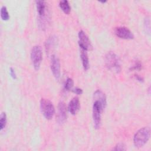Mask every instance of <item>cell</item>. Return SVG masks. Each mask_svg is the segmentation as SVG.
<instances>
[{
  "label": "cell",
  "mask_w": 151,
  "mask_h": 151,
  "mask_svg": "<svg viewBox=\"0 0 151 151\" xmlns=\"http://www.w3.org/2000/svg\"><path fill=\"white\" fill-rule=\"evenodd\" d=\"M150 136V130L149 127H144L139 129L133 137L134 145L136 147H143L148 141Z\"/></svg>",
  "instance_id": "6da1fadb"
},
{
  "label": "cell",
  "mask_w": 151,
  "mask_h": 151,
  "mask_svg": "<svg viewBox=\"0 0 151 151\" xmlns=\"http://www.w3.org/2000/svg\"><path fill=\"white\" fill-rule=\"evenodd\" d=\"M106 65L110 71L118 73L121 71V65L118 56L113 52H109L105 57Z\"/></svg>",
  "instance_id": "7a4b0ae2"
},
{
  "label": "cell",
  "mask_w": 151,
  "mask_h": 151,
  "mask_svg": "<svg viewBox=\"0 0 151 151\" xmlns=\"http://www.w3.org/2000/svg\"><path fill=\"white\" fill-rule=\"evenodd\" d=\"M40 108L44 117L47 120L52 118L55 113V109L53 104L48 99H41L40 101Z\"/></svg>",
  "instance_id": "3957f363"
},
{
  "label": "cell",
  "mask_w": 151,
  "mask_h": 151,
  "mask_svg": "<svg viewBox=\"0 0 151 151\" xmlns=\"http://www.w3.org/2000/svg\"><path fill=\"white\" fill-rule=\"evenodd\" d=\"M31 59L34 69L38 70L40 67L42 59V50L40 46L35 45L32 47L31 52Z\"/></svg>",
  "instance_id": "277c9868"
},
{
  "label": "cell",
  "mask_w": 151,
  "mask_h": 151,
  "mask_svg": "<svg viewBox=\"0 0 151 151\" xmlns=\"http://www.w3.org/2000/svg\"><path fill=\"white\" fill-rule=\"evenodd\" d=\"M103 108L101 104L97 100H94L93 105V118L94 126L96 129L100 128L101 124V114Z\"/></svg>",
  "instance_id": "5b68a950"
},
{
  "label": "cell",
  "mask_w": 151,
  "mask_h": 151,
  "mask_svg": "<svg viewBox=\"0 0 151 151\" xmlns=\"http://www.w3.org/2000/svg\"><path fill=\"white\" fill-rule=\"evenodd\" d=\"M78 44L81 50L85 51H89L92 49V45L91 42L86 35V34L82 30L78 32Z\"/></svg>",
  "instance_id": "8992f818"
},
{
  "label": "cell",
  "mask_w": 151,
  "mask_h": 151,
  "mask_svg": "<svg viewBox=\"0 0 151 151\" xmlns=\"http://www.w3.org/2000/svg\"><path fill=\"white\" fill-rule=\"evenodd\" d=\"M114 34L120 38L126 40L133 39L134 35L132 32L125 27H119L114 29Z\"/></svg>",
  "instance_id": "52a82bcc"
},
{
  "label": "cell",
  "mask_w": 151,
  "mask_h": 151,
  "mask_svg": "<svg viewBox=\"0 0 151 151\" xmlns=\"http://www.w3.org/2000/svg\"><path fill=\"white\" fill-rule=\"evenodd\" d=\"M51 70L53 76L56 79L60 77V63L58 58L55 55H52L51 58Z\"/></svg>",
  "instance_id": "ba28073f"
},
{
  "label": "cell",
  "mask_w": 151,
  "mask_h": 151,
  "mask_svg": "<svg viewBox=\"0 0 151 151\" xmlns=\"http://www.w3.org/2000/svg\"><path fill=\"white\" fill-rule=\"evenodd\" d=\"M67 119V107L65 103L63 101L59 103L57 114V120L58 123L62 124Z\"/></svg>",
  "instance_id": "9c48e42d"
},
{
  "label": "cell",
  "mask_w": 151,
  "mask_h": 151,
  "mask_svg": "<svg viewBox=\"0 0 151 151\" xmlns=\"http://www.w3.org/2000/svg\"><path fill=\"white\" fill-rule=\"evenodd\" d=\"M80 109V101L78 97H74L69 103L68 110L71 114H76Z\"/></svg>",
  "instance_id": "30bf717a"
},
{
  "label": "cell",
  "mask_w": 151,
  "mask_h": 151,
  "mask_svg": "<svg viewBox=\"0 0 151 151\" xmlns=\"http://www.w3.org/2000/svg\"><path fill=\"white\" fill-rule=\"evenodd\" d=\"M94 100L99 101L101 105L103 106V108L104 109L106 106V97L105 94L100 90H96L94 93Z\"/></svg>",
  "instance_id": "8fae6325"
},
{
  "label": "cell",
  "mask_w": 151,
  "mask_h": 151,
  "mask_svg": "<svg viewBox=\"0 0 151 151\" xmlns=\"http://www.w3.org/2000/svg\"><path fill=\"white\" fill-rule=\"evenodd\" d=\"M36 6L39 17L46 16V4L44 1H37Z\"/></svg>",
  "instance_id": "7c38bea8"
},
{
  "label": "cell",
  "mask_w": 151,
  "mask_h": 151,
  "mask_svg": "<svg viewBox=\"0 0 151 151\" xmlns=\"http://www.w3.org/2000/svg\"><path fill=\"white\" fill-rule=\"evenodd\" d=\"M80 56H81V59L82 61V64H83V68L85 71H86L89 68V67H90L89 60H88V57L87 53L86 51L81 50Z\"/></svg>",
  "instance_id": "4fadbf2b"
},
{
  "label": "cell",
  "mask_w": 151,
  "mask_h": 151,
  "mask_svg": "<svg viewBox=\"0 0 151 151\" xmlns=\"http://www.w3.org/2000/svg\"><path fill=\"white\" fill-rule=\"evenodd\" d=\"M59 6L61 10L66 14H68L70 12L71 8L68 2L66 0L61 1L59 3Z\"/></svg>",
  "instance_id": "5bb4252c"
},
{
  "label": "cell",
  "mask_w": 151,
  "mask_h": 151,
  "mask_svg": "<svg viewBox=\"0 0 151 151\" xmlns=\"http://www.w3.org/2000/svg\"><path fill=\"white\" fill-rule=\"evenodd\" d=\"M7 122L6 119V115L5 112H2L0 116V129L1 130H2L6 126Z\"/></svg>",
  "instance_id": "9a60e30c"
},
{
  "label": "cell",
  "mask_w": 151,
  "mask_h": 151,
  "mask_svg": "<svg viewBox=\"0 0 151 151\" xmlns=\"http://www.w3.org/2000/svg\"><path fill=\"white\" fill-rule=\"evenodd\" d=\"M1 17L4 21H7L9 18V15L6 6H2L1 8Z\"/></svg>",
  "instance_id": "2e32d148"
},
{
  "label": "cell",
  "mask_w": 151,
  "mask_h": 151,
  "mask_svg": "<svg viewBox=\"0 0 151 151\" xmlns=\"http://www.w3.org/2000/svg\"><path fill=\"white\" fill-rule=\"evenodd\" d=\"M73 85H74V81H73V79L68 78H67V80L65 83L64 88H65V90H66L67 91H70V90H72Z\"/></svg>",
  "instance_id": "e0dca14e"
},
{
  "label": "cell",
  "mask_w": 151,
  "mask_h": 151,
  "mask_svg": "<svg viewBox=\"0 0 151 151\" xmlns=\"http://www.w3.org/2000/svg\"><path fill=\"white\" fill-rule=\"evenodd\" d=\"M55 39L53 37H50V38L47 40V42H46V49H47V51H49L50 49L53 47L55 44Z\"/></svg>",
  "instance_id": "ac0fdd59"
},
{
  "label": "cell",
  "mask_w": 151,
  "mask_h": 151,
  "mask_svg": "<svg viewBox=\"0 0 151 151\" xmlns=\"http://www.w3.org/2000/svg\"><path fill=\"white\" fill-rule=\"evenodd\" d=\"M113 150H126V147L123 143H119L115 146Z\"/></svg>",
  "instance_id": "d6986e66"
},
{
  "label": "cell",
  "mask_w": 151,
  "mask_h": 151,
  "mask_svg": "<svg viewBox=\"0 0 151 151\" xmlns=\"http://www.w3.org/2000/svg\"><path fill=\"white\" fill-rule=\"evenodd\" d=\"M142 68V64L139 61H136L133 67L132 68V70H140Z\"/></svg>",
  "instance_id": "ffe728a7"
},
{
  "label": "cell",
  "mask_w": 151,
  "mask_h": 151,
  "mask_svg": "<svg viewBox=\"0 0 151 151\" xmlns=\"http://www.w3.org/2000/svg\"><path fill=\"white\" fill-rule=\"evenodd\" d=\"M9 73H10V75H11V77H12L13 79H16V78H17V75H16L15 70H14L13 68H12V67L10 68Z\"/></svg>",
  "instance_id": "44dd1931"
},
{
  "label": "cell",
  "mask_w": 151,
  "mask_h": 151,
  "mask_svg": "<svg viewBox=\"0 0 151 151\" xmlns=\"http://www.w3.org/2000/svg\"><path fill=\"white\" fill-rule=\"evenodd\" d=\"M72 91L77 94H81L83 93V90L81 88H80L78 87L72 89Z\"/></svg>",
  "instance_id": "7402d4cb"
},
{
  "label": "cell",
  "mask_w": 151,
  "mask_h": 151,
  "mask_svg": "<svg viewBox=\"0 0 151 151\" xmlns=\"http://www.w3.org/2000/svg\"><path fill=\"white\" fill-rule=\"evenodd\" d=\"M136 78L137 79V80H138V81H141V82L143 81V78L141 77H140L139 76H136Z\"/></svg>",
  "instance_id": "603a6c76"
}]
</instances>
